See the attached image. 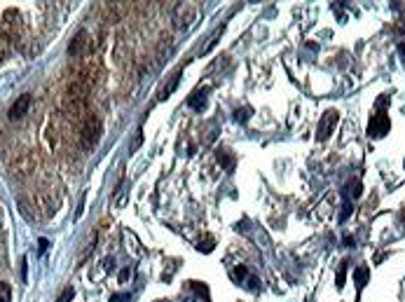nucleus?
Returning a JSON list of instances; mask_svg holds the SVG:
<instances>
[{
    "label": "nucleus",
    "instance_id": "f3484780",
    "mask_svg": "<svg viewBox=\"0 0 405 302\" xmlns=\"http://www.w3.org/2000/svg\"><path fill=\"white\" fill-rule=\"evenodd\" d=\"M249 115H251V108H244V110L239 108V110H234V120L244 124V122H249Z\"/></svg>",
    "mask_w": 405,
    "mask_h": 302
},
{
    "label": "nucleus",
    "instance_id": "0eeeda50",
    "mask_svg": "<svg viewBox=\"0 0 405 302\" xmlns=\"http://www.w3.org/2000/svg\"><path fill=\"white\" fill-rule=\"evenodd\" d=\"M178 85H181V68H178V70H176V73L171 75L169 85H164V87L159 89V94H157V99H159V101H167V99H169V96L176 92V89H178Z\"/></svg>",
    "mask_w": 405,
    "mask_h": 302
},
{
    "label": "nucleus",
    "instance_id": "a211bd4d",
    "mask_svg": "<svg viewBox=\"0 0 405 302\" xmlns=\"http://www.w3.org/2000/svg\"><path fill=\"white\" fill-rule=\"evenodd\" d=\"M73 295H75L73 286H68V288H66V290H63V293H61V295H59V300H56V302H70V300H73Z\"/></svg>",
    "mask_w": 405,
    "mask_h": 302
},
{
    "label": "nucleus",
    "instance_id": "f8f14e48",
    "mask_svg": "<svg viewBox=\"0 0 405 302\" xmlns=\"http://www.w3.org/2000/svg\"><path fill=\"white\" fill-rule=\"evenodd\" d=\"M347 267H349V262L342 260L340 262V267H338V276H335V288L342 290L345 288V281H347Z\"/></svg>",
    "mask_w": 405,
    "mask_h": 302
},
{
    "label": "nucleus",
    "instance_id": "6ab92c4d",
    "mask_svg": "<svg viewBox=\"0 0 405 302\" xmlns=\"http://www.w3.org/2000/svg\"><path fill=\"white\" fill-rule=\"evenodd\" d=\"M141 143H143V131H138L134 138V143H131V148H129V153H136V150L141 148Z\"/></svg>",
    "mask_w": 405,
    "mask_h": 302
},
{
    "label": "nucleus",
    "instance_id": "f03ea898",
    "mask_svg": "<svg viewBox=\"0 0 405 302\" xmlns=\"http://www.w3.org/2000/svg\"><path fill=\"white\" fill-rule=\"evenodd\" d=\"M340 122V113L335 110V108H331V110H326L323 117L318 120V127H316V138L318 141H328L333 136V131H335V127H338Z\"/></svg>",
    "mask_w": 405,
    "mask_h": 302
},
{
    "label": "nucleus",
    "instance_id": "aec40b11",
    "mask_svg": "<svg viewBox=\"0 0 405 302\" xmlns=\"http://www.w3.org/2000/svg\"><path fill=\"white\" fill-rule=\"evenodd\" d=\"M246 276H249V269L244 267V265L234 267V279H246Z\"/></svg>",
    "mask_w": 405,
    "mask_h": 302
},
{
    "label": "nucleus",
    "instance_id": "423d86ee",
    "mask_svg": "<svg viewBox=\"0 0 405 302\" xmlns=\"http://www.w3.org/2000/svg\"><path fill=\"white\" fill-rule=\"evenodd\" d=\"M89 33L87 31H77V35H75L73 40H70V45H68V54L70 56H82L85 54V49L89 47Z\"/></svg>",
    "mask_w": 405,
    "mask_h": 302
},
{
    "label": "nucleus",
    "instance_id": "6e6552de",
    "mask_svg": "<svg viewBox=\"0 0 405 302\" xmlns=\"http://www.w3.org/2000/svg\"><path fill=\"white\" fill-rule=\"evenodd\" d=\"M211 89L209 87H202V89H197L195 94L188 99V106L192 108V110H204V106H206V96H209Z\"/></svg>",
    "mask_w": 405,
    "mask_h": 302
},
{
    "label": "nucleus",
    "instance_id": "1a4fd4ad",
    "mask_svg": "<svg viewBox=\"0 0 405 302\" xmlns=\"http://www.w3.org/2000/svg\"><path fill=\"white\" fill-rule=\"evenodd\" d=\"M223 33H225V24H220V26H218L216 31L211 33V38H209V40H206V45H204V47L199 49V54H202V56H204V54H209L211 49H213V47H216V45H218V40H220V35H223Z\"/></svg>",
    "mask_w": 405,
    "mask_h": 302
},
{
    "label": "nucleus",
    "instance_id": "b1692460",
    "mask_svg": "<svg viewBox=\"0 0 405 302\" xmlns=\"http://www.w3.org/2000/svg\"><path fill=\"white\" fill-rule=\"evenodd\" d=\"M103 265H106V269H113V265H115V260H113V258H108V260L103 262Z\"/></svg>",
    "mask_w": 405,
    "mask_h": 302
},
{
    "label": "nucleus",
    "instance_id": "393cba45",
    "mask_svg": "<svg viewBox=\"0 0 405 302\" xmlns=\"http://www.w3.org/2000/svg\"><path fill=\"white\" fill-rule=\"evenodd\" d=\"M398 52H400V56L405 59V42H400V45H398Z\"/></svg>",
    "mask_w": 405,
    "mask_h": 302
},
{
    "label": "nucleus",
    "instance_id": "dca6fc26",
    "mask_svg": "<svg viewBox=\"0 0 405 302\" xmlns=\"http://www.w3.org/2000/svg\"><path fill=\"white\" fill-rule=\"evenodd\" d=\"M12 300V286L10 283H0V302Z\"/></svg>",
    "mask_w": 405,
    "mask_h": 302
},
{
    "label": "nucleus",
    "instance_id": "a878e982",
    "mask_svg": "<svg viewBox=\"0 0 405 302\" xmlns=\"http://www.w3.org/2000/svg\"><path fill=\"white\" fill-rule=\"evenodd\" d=\"M403 164H405V162H403Z\"/></svg>",
    "mask_w": 405,
    "mask_h": 302
},
{
    "label": "nucleus",
    "instance_id": "9b49d317",
    "mask_svg": "<svg viewBox=\"0 0 405 302\" xmlns=\"http://www.w3.org/2000/svg\"><path fill=\"white\" fill-rule=\"evenodd\" d=\"M368 279H370V269H368V265H358L356 272H354V281H356L358 288H363L365 283H368Z\"/></svg>",
    "mask_w": 405,
    "mask_h": 302
},
{
    "label": "nucleus",
    "instance_id": "2eb2a0df",
    "mask_svg": "<svg viewBox=\"0 0 405 302\" xmlns=\"http://www.w3.org/2000/svg\"><path fill=\"white\" fill-rule=\"evenodd\" d=\"M213 246H216V239H213V237H209L206 242L197 244V251H199V253H211V251H213Z\"/></svg>",
    "mask_w": 405,
    "mask_h": 302
},
{
    "label": "nucleus",
    "instance_id": "412c9836",
    "mask_svg": "<svg viewBox=\"0 0 405 302\" xmlns=\"http://www.w3.org/2000/svg\"><path fill=\"white\" fill-rule=\"evenodd\" d=\"M349 215H351V204H349V199H347L345 208H342V213H340V220H347Z\"/></svg>",
    "mask_w": 405,
    "mask_h": 302
},
{
    "label": "nucleus",
    "instance_id": "20e7f679",
    "mask_svg": "<svg viewBox=\"0 0 405 302\" xmlns=\"http://www.w3.org/2000/svg\"><path fill=\"white\" fill-rule=\"evenodd\" d=\"M192 19H195V7L190 5V3H176L174 7V21L178 28H188L190 24H192Z\"/></svg>",
    "mask_w": 405,
    "mask_h": 302
},
{
    "label": "nucleus",
    "instance_id": "4be33fe9",
    "mask_svg": "<svg viewBox=\"0 0 405 302\" xmlns=\"http://www.w3.org/2000/svg\"><path fill=\"white\" fill-rule=\"evenodd\" d=\"M129 276H131V269H129V267H124V269H122V272H120V281L124 283V281H127V279H129Z\"/></svg>",
    "mask_w": 405,
    "mask_h": 302
},
{
    "label": "nucleus",
    "instance_id": "9d476101",
    "mask_svg": "<svg viewBox=\"0 0 405 302\" xmlns=\"http://www.w3.org/2000/svg\"><path fill=\"white\" fill-rule=\"evenodd\" d=\"M216 157H218V164L223 169H234V157H232V153L230 150H225V148H218V153H216Z\"/></svg>",
    "mask_w": 405,
    "mask_h": 302
},
{
    "label": "nucleus",
    "instance_id": "7ed1b4c3",
    "mask_svg": "<svg viewBox=\"0 0 405 302\" xmlns=\"http://www.w3.org/2000/svg\"><path fill=\"white\" fill-rule=\"evenodd\" d=\"M389 129H391L389 115H386L384 110H379V113L370 120V124H368V136H370V138H382V136H386Z\"/></svg>",
    "mask_w": 405,
    "mask_h": 302
},
{
    "label": "nucleus",
    "instance_id": "5701e85b",
    "mask_svg": "<svg viewBox=\"0 0 405 302\" xmlns=\"http://www.w3.org/2000/svg\"><path fill=\"white\" fill-rule=\"evenodd\" d=\"M249 288L251 290H258V279H256V276H251V279H249Z\"/></svg>",
    "mask_w": 405,
    "mask_h": 302
},
{
    "label": "nucleus",
    "instance_id": "4468645a",
    "mask_svg": "<svg viewBox=\"0 0 405 302\" xmlns=\"http://www.w3.org/2000/svg\"><path fill=\"white\" fill-rule=\"evenodd\" d=\"M345 197L347 199H356V197H361V181H349L347 183V188H345Z\"/></svg>",
    "mask_w": 405,
    "mask_h": 302
},
{
    "label": "nucleus",
    "instance_id": "f257e3e1",
    "mask_svg": "<svg viewBox=\"0 0 405 302\" xmlns=\"http://www.w3.org/2000/svg\"><path fill=\"white\" fill-rule=\"evenodd\" d=\"M101 134H103V127H101V120L99 117H94V115H89L87 120H85V124H82V148L85 150H92L96 148V143L101 141Z\"/></svg>",
    "mask_w": 405,
    "mask_h": 302
},
{
    "label": "nucleus",
    "instance_id": "39448f33",
    "mask_svg": "<svg viewBox=\"0 0 405 302\" xmlns=\"http://www.w3.org/2000/svg\"><path fill=\"white\" fill-rule=\"evenodd\" d=\"M28 108H31V94H21L19 99H17L12 106H10V113H7V117H10V120H21V117L28 113Z\"/></svg>",
    "mask_w": 405,
    "mask_h": 302
},
{
    "label": "nucleus",
    "instance_id": "ddd939ff",
    "mask_svg": "<svg viewBox=\"0 0 405 302\" xmlns=\"http://www.w3.org/2000/svg\"><path fill=\"white\" fill-rule=\"evenodd\" d=\"M127 181H122L120 185H117V190H115V206L117 208H122L124 204H127Z\"/></svg>",
    "mask_w": 405,
    "mask_h": 302
}]
</instances>
